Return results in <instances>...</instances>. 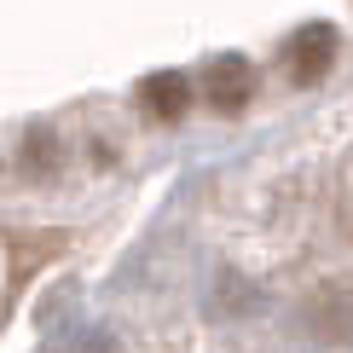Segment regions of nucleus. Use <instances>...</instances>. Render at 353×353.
Instances as JSON below:
<instances>
[{
    "instance_id": "7ed1b4c3",
    "label": "nucleus",
    "mask_w": 353,
    "mask_h": 353,
    "mask_svg": "<svg viewBox=\"0 0 353 353\" xmlns=\"http://www.w3.org/2000/svg\"><path fill=\"white\" fill-rule=\"evenodd\" d=\"M139 105H145V116H157V122H180L191 110V81L180 70H157V76L139 87Z\"/></svg>"
},
{
    "instance_id": "f257e3e1",
    "label": "nucleus",
    "mask_w": 353,
    "mask_h": 353,
    "mask_svg": "<svg viewBox=\"0 0 353 353\" xmlns=\"http://www.w3.org/2000/svg\"><path fill=\"white\" fill-rule=\"evenodd\" d=\"M330 64H336V29L330 23H307L290 35V70H296V81H319Z\"/></svg>"
},
{
    "instance_id": "39448f33",
    "label": "nucleus",
    "mask_w": 353,
    "mask_h": 353,
    "mask_svg": "<svg viewBox=\"0 0 353 353\" xmlns=\"http://www.w3.org/2000/svg\"><path fill=\"white\" fill-rule=\"evenodd\" d=\"M12 249H18V278H12V290H23V278L41 267V255L58 249V238H47V232H41V238H12Z\"/></svg>"
},
{
    "instance_id": "423d86ee",
    "label": "nucleus",
    "mask_w": 353,
    "mask_h": 353,
    "mask_svg": "<svg viewBox=\"0 0 353 353\" xmlns=\"http://www.w3.org/2000/svg\"><path fill=\"white\" fill-rule=\"evenodd\" d=\"M52 157H58V139L47 134V128H29V134H23V168L29 174H47Z\"/></svg>"
},
{
    "instance_id": "20e7f679",
    "label": "nucleus",
    "mask_w": 353,
    "mask_h": 353,
    "mask_svg": "<svg viewBox=\"0 0 353 353\" xmlns=\"http://www.w3.org/2000/svg\"><path fill=\"white\" fill-rule=\"evenodd\" d=\"M307 325L313 336H325V342H347L353 336V290H325V296H313V313H307Z\"/></svg>"
},
{
    "instance_id": "f03ea898",
    "label": "nucleus",
    "mask_w": 353,
    "mask_h": 353,
    "mask_svg": "<svg viewBox=\"0 0 353 353\" xmlns=\"http://www.w3.org/2000/svg\"><path fill=\"white\" fill-rule=\"evenodd\" d=\"M203 93H209L214 110H243L249 93H255V70H249L243 58H214V64H209V81H203Z\"/></svg>"
}]
</instances>
